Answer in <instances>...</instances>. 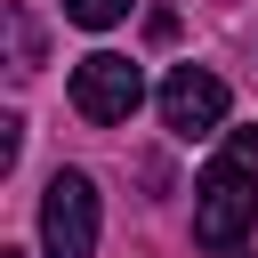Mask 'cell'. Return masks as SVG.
Returning <instances> with one entry per match:
<instances>
[{"label":"cell","instance_id":"5b68a950","mask_svg":"<svg viewBox=\"0 0 258 258\" xmlns=\"http://www.w3.org/2000/svg\"><path fill=\"white\" fill-rule=\"evenodd\" d=\"M129 8H137V0H64V16H73L81 32H113Z\"/></svg>","mask_w":258,"mask_h":258},{"label":"cell","instance_id":"6da1fadb","mask_svg":"<svg viewBox=\"0 0 258 258\" xmlns=\"http://www.w3.org/2000/svg\"><path fill=\"white\" fill-rule=\"evenodd\" d=\"M250 226H258V129H226V145L194 177V242L234 250Z\"/></svg>","mask_w":258,"mask_h":258},{"label":"cell","instance_id":"3957f363","mask_svg":"<svg viewBox=\"0 0 258 258\" xmlns=\"http://www.w3.org/2000/svg\"><path fill=\"white\" fill-rule=\"evenodd\" d=\"M40 250L48 258H97V185L89 169H56L40 194Z\"/></svg>","mask_w":258,"mask_h":258},{"label":"cell","instance_id":"7a4b0ae2","mask_svg":"<svg viewBox=\"0 0 258 258\" xmlns=\"http://www.w3.org/2000/svg\"><path fill=\"white\" fill-rule=\"evenodd\" d=\"M137 105H145V73H137L121 48H97V56H81V64H73V113H81V121L121 129Z\"/></svg>","mask_w":258,"mask_h":258},{"label":"cell","instance_id":"277c9868","mask_svg":"<svg viewBox=\"0 0 258 258\" xmlns=\"http://www.w3.org/2000/svg\"><path fill=\"white\" fill-rule=\"evenodd\" d=\"M226 113H234V89H226L218 73L177 64V73L161 81V129H169V137H218Z\"/></svg>","mask_w":258,"mask_h":258},{"label":"cell","instance_id":"52a82bcc","mask_svg":"<svg viewBox=\"0 0 258 258\" xmlns=\"http://www.w3.org/2000/svg\"><path fill=\"white\" fill-rule=\"evenodd\" d=\"M16 153H24V121L0 113V169H16Z\"/></svg>","mask_w":258,"mask_h":258},{"label":"cell","instance_id":"ba28073f","mask_svg":"<svg viewBox=\"0 0 258 258\" xmlns=\"http://www.w3.org/2000/svg\"><path fill=\"white\" fill-rule=\"evenodd\" d=\"M0 258H24V250H0Z\"/></svg>","mask_w":258,"mask_h":258},{"label":"cell","instance_id":"8992f818","mask_svg":"<svg viewBox=\"0 0 258 258\" xmlns=\"http://www.w3.org/2000/svg\"><path fill=\"white\" fill-rule=\"evenodd\" d=\"M8 40H16V73H32V64H40V32H32L24 8H8Z\"/></svg>","mask_w":258,"mask_h":258}]
</instances>
